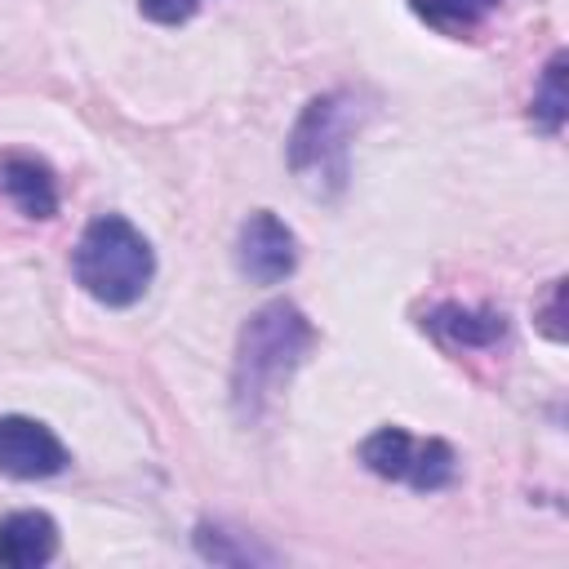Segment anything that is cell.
I'll list each match as a JSON object with an SVG mask.
<instances>
[{
  "label": "cell",
  "mask_w": 569,
  "mask_h": 569,
  "mask_svg": "<svg viewBox=\"0 0 569 569\" xmlns=\"http://www.w3.org/2000/svg\"><path fill=\"white\" fill-rule=\"evenodd\" d=\"M71 276L93 302L133 307L156 276V253L129 218L102 213L80 231L71 249Z\"/></svg>",
  "instance_id": "2"
},
{
  "label": "cell",
  "mask_w": 569,
  "mask_h": 569,
  "mask_svg": "<svg viewBox=\"0 0 569 569\" xmlns=\"http://www.w3.org/2000/svg\"><path fill=\"white\" fill-rule=\"evenodd\" d=\"M0 196L22 218H53L58 213V178L40 156H27V151L0 156Z\"/></svg>",
  "instance_id": "7"
},
{
  "label": "cell",
  "mask_w": 569,
  "mask_h": 569,
  "mask_svg": "<svg viewBox=\"0 0 569 569\" xmlns=\"http://www.w3.org/2000/svg\"><path fill=\"white\" fill-rule=\"evenodd\" d=\"M360 462L396 485H409L418 493H436L449 489L458 476V453L449 440L436 436H409L405 427H378L365 445H360Z\"/></svg>",
  "instance_id": "4"
},
{
  "label": "cell",
  "mask_w": 569,
  "mask_h": 569,
  "mask_svg": "<svg viewBox=\"0 0 569 569\" xmlns=\"http://www.w3.org/2000/svg\"><path fill=\"white\" fill-rule=\"evenodd\" d=\"M316 347L311 320L293 302H267L262 311L249 316L236 342V365H231V405L244 422H253L271 396L293 378V369L307 360Z\"/></svg>",
  "instance_id": "1"
},
{
  "label": "cell",
  "mask_w": 569,
  "mask_h": 569,
  "mask_svg": "<svg viewBox=\"0 0 569 569\" xmlns=\"http://www.w3.org/2000/svg\"><path fill=\"white\" fill-rule=\"evenodd\" d=\"M71 467L67 445L27 413L0 418V476L9 480H49Z\"/></svg>",
  "instance_id": "5"
},
{
  "label": "cell",
  "mask_w": 569,
  "mask_h": 569,
  "mask_svg": "<svg viewBox=\"0 0 569 569\" xmlns=\"http://www.w3.org/2000/svg\"><path fill=\"white\" fill-rule=\"evenodd\" d=\"M431 333L458 342V347H489L507 333V316L502 311H471V307H458V302H445L431 311L427 320Z\"/></svg>",
  "instance_id": "9"
},
{
  "label": "cell",
  "mask_w": 569,
  "mask_h": 569,
  "mask_svg": "<svg viewBox=\"0 0 569 569\" xmlns=\"http://www.w3.org/2000/svg\"><path fill=\"white\" fill-rule=\"evenodd\" d=\"M200 4H204V0H138L142 18H151V22H160V27H182L187 18H196Z\"/></svg>",
  "instance_id": "13"
},
{
  "label": "cell",
  "mask_w": 569,
  "mask_h": 569,
  "mask_svg": "<svg viewBox=\"0 0 569 569\" xmlns=\"http://www.w3.org/2000/svg\"><path fill=\"white\" fill-rule=\"evenodd\" d=\"M529 111L547 133H560V124H565V53H551V62L542 71V84L533 89Z\"/></svg>",
  "instance_id": "11"
},
{
  "label": "cell",
  "mask_w": 569,
  "mask_h": 569,
  "mask_svg": "<svg viewBox=\"0 0 569 569\" xmlns=\"http://www.w3.org/2000/svg\"><path fill=\"white\" fill-rule=\"evenodd\" d=\"M196 551L204 556V560H213V565H249V560H271V551H253L249 542H231V533H222V529H213V525H200L196 529Z\"/></svg>",
  "instance_id": "12"
},
{
  "label": "cell",
  "mask_w": 569,
  "mask_h": 569,
  "mask_svg": "<svg viewBox=\"0 0 569 569\" xmlns=\"http://www.w3.org/2000/svg\"><path fill=\"white\" fill-rule=\"evenodd\" d=\"M409 9L445 36H467L485 22L489 9H498V0H409Z\"/></svg>",
  "instance_id": "10"
},
{
  "label": "cell",
  "mask_w": 569,
  "mask_h": 569,
  "mask_svg": "<svg viewBox=\"0 0 569 569\" xmlns=\"http://www.w3.org/2000/svg\"><path fill=\"white\" fill-rule=\"evenodd\" d=\"M356 129V102L347 93H325V98H311L307 111L298 116L293 124V138H289V164L298 173V182L320 196V200H333L342 187H347V138Z\"/></svg>",
  "instance_id": "3"
},
{
  "label": "cell",
  "mask_w": 569,
  "mask_h": 569,
  "mask_svg": "<svg viewBox=\"0 0 569 569\" xmlns=\"http://www.w3.org/2000/svg\"><path fill=\"white\" fill-rule=\"evenodd\" d=\"M58 556V525L49 511L0 516V569H40Z\"/></svg>",
  "instance_id": "8"
},
{
  "label": "cell",
  "mask_w": 569,
  "mask_h": 569,
  "mask_svg": "<svg viewBox=\"0 0 569 569\" xmlns=\"http://www.w3.org/2000/svg\"><path fill=\"white\" fill-rule=\"evenodd\" d=\"M298 267V240L293 231L271 213L253 209L236 236V271L253 284H280Z\"/></svg>",
  "instance_id": "6"
}]
</instances>
